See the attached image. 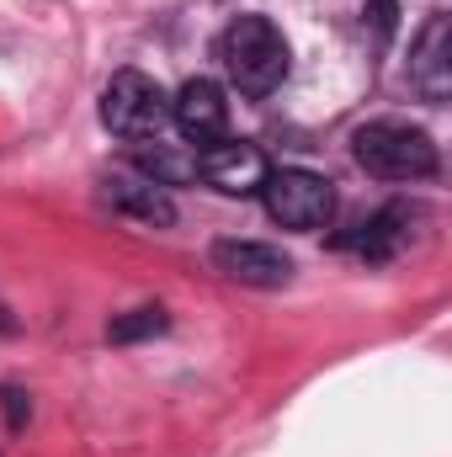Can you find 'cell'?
I'll return each mask as SVG.
<instances>
[{"label": "cell", "mask_w": 452, "mask_h": 457, "mask_svg": "<svg viewBox=\"0 0 452 457\" xmlns=\"http://www.w3.org/2000/svg\"><path fill=\"white\" fill-rule=\"evenodd\" d=\"M367 16H372V32H378V43H389V32H394V16H399V5H394V0H372V5H367Z\"/></svg>", "instance_id": "cell-12"}, {"label": "cell", "mask_w": 452, "mask_h": 457, "mask_svg": "<svg viewBox=\"0 0 452 457\" xmlns=\"http://www.w3.org/2000/svg\"><path fill=\"white\" fill-rule=\"evenodd\" d=\"M197 176H203L208 187L229 192V197H250V192L261 187V176H266V160H261V149L245 144V138H219V144L197 149Z\"/></svg>", "instance_id": "cell-7"}, {"label": "cell", "mask_w": 452, "mask_h": 457, "mask_svg": "<svg viewBox=\"0 0 452 457\" xmlns=\"http://www.w3.org/2000/svg\"><path fill=\"white\" fill-rule=\"evenodd\" d=\"M255 192H261V203H266L272 224L298 228V234L325 228V224H331V213H336V192H331V181H325V176H314V170H298V165L266 170Z\"/></svg>", "instance_id": "cell-3"}, {"label": "cell", "mask_w": 452, "mask_h": 457, "mask_svg": "<svg viewBox=\"0 0 452 457\" xmlns=\"http://www.w3.org/2000/svg\"><path fill=\"white\" fill-rule=\"evenodd\" d=\"M107 203H113L117 213H128V219H138V224H149V228H171L176 224V203H171V192H165L160 181H149L144 170H138V176H133V170L107 176Z\"/></svg>", "instance_id": "cell-8"}, {"label": "cell", "mask_w": 452, "mask_h": 457, "mask_svg": "<svg viewBox=\"0 0 452 457\" xmlns=\"http://www.w3.org/2000/svg\"><path fill=\"white\" fill-rule=\"evenodd\" d=\"M5 410H11V426H21V394H5Z\"/></svg>", "instance_id": "cell-13"}, {"label": "cell", "mask_w": 452, "mask_h": 457, "mask_svg": "<svg viewBox=\"0 0 452 457\" xmlns=\"http://www.w3.org/2000/svg\"><path fill=\"white\" fill-rule=\"evenodd\" d=\"M351 154L378 181H426L437 176V144L410 122H367L351 133Z\"/></svg>", "instance_id": "cell-2"}, {"label": "cell", "mask_w": 452, "mask_h": 457, "mask_svg": "<svg viewBox=\"0 0 452 457\" xmlns=\"http://www.w3.org/2000/svg\"><path fill=\"white\" fill-rule=\"evenodd\" d=\"M165 309L160 303H149V309H133V314H122V320H113V336L117 345H128V341H149V336H165Z\"/></svg>", "instance_id": "cell-11"}, {"label": "cell", "mask_w": 452, "mask_h": 457, "mask_svg": "<svg viewBox=\"0 0 452 457\" xmlns=\"http://www.w3.org/2000/svg\"><path fill=\"white\" fill-rule=\"evenodd\" d=\"M213 266L229 282H245V287H288L293 282V261L277 245H261V239H219Z\"/></svg>", "instance_id": "cell-6"}, {"label": "cell", "mask_w": 452, "mask_h": 457, "mask_svg": "<svg viewBox=\"0 0 452 457\" xmlns=\"http://www.w3.org/2000/svg\"><path fill=\"white\" fill-rule=\"evenodd\" d=\"M102 122L117 138H160V128L171 122V96L144 70H117L102 91Z\"/></svg>", "instance_id": "cell-4"}, {"label": "cell", "mask_w": 452, "mask_h": 457, "mask_svg": "<svg viewBox=\"0 0 452 457\" xmlns=\"http://www.w3.org/2000/svg\"><path fill=\"white\" fill-rule=\"evenodd\" d=\"M410 80L426 102H442L452 86V32L448 16H431L415 37V59H410Z\"/></svg>", "instance_id": "cell-9"}, {"label": "cell", "mask_w": 452, "mask_h": 457, "mask_svg": "<svg viewBox=\"0 0 452 457\" xmlns=\"http://www.w3.org/2000/svg\"><path fill=\"white\" fill-rule=\"evenodd\" d=\"M219 59L239 96H272L288 80V37L272 16H234L219 37Z\"/></svg>", "instance_id": "cell-1"}, {"label": "cell", "mask_w": 452, "mask_h": 457, "mask_svg": "<svg viewBox=\"0 0 452 457\" xmlns=\"http://www.w3.org/2000/svg\"><path fill=\"white\" fill-rule=\"evenodd\" d=\"M405 224H410V213H405V208H383L378 219H367V224L356 228L346 245H351L356 255H367V261H389V255L405 245Z\"/></svg>", "instance_id": "cell-10"}, {"label": "cell", "mask_w": 452, "mask_h": 457, "mask_svg": "<svg viewBox=\"0 0 452 457\" xmlns=\"http://www.w3.org/2000/svg\"><path fill=\"white\" fill-rule=\"evenodd\" d=\"M171 122H176V133L187 138V144H197V149H208V144H219L229 133V102H224V86L219 80H208V75H197V80H187L176 96H171Z\"/></svg>", "instance_id": "cell-5"}]
</instances>
